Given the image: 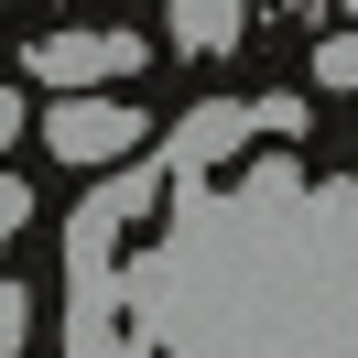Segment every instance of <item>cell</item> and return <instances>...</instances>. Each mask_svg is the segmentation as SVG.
Instances as JSON below:
<instances>
[{
  "label": "cell",
  "mask_w": 358,
  "mask_h": 358,
  "mask_svg": "<svg viewBox=\"0 0 358 358\" xmlns=\"http://www.w3.org/2000/svg\"><path fill=\"white\" fill-rule=\"evenodd\" d=\"M22 66L44 76V87L87 98V87H109V76H131V66H141V33H44Z\"/></svg>",
  "instance_id": "6da1fadb"
},
{
  "label": "cell",
  "mask_w": 358,
  "mask_h": 358,
  "mask_svg": "<svg viewBox=\"0 0 358 358\" xmlns=\"http://www.w3.org/2000/svg\"><path fill=\"white\" fill-rule=\"evenodd\" d=\"M44 141H55L66 163H120V152L152 141V120H141L131 98H66V109L44 120Z\"/></svg>",
  "instance_id": "7a4b0ae2"
},
{
  "label": "cell",
  "mask_w": 358,
  "mask_h": 358,
  "mask_svg": "<svg viewBox=\"0 0 358 358\" xmlns=\"http://www.w3.org/2000/svg\"><path fill=\"white\" fill-rule=\"evenodd\" d=\"M239 22H250L239 0H174V44H185V55H228Z\"/></svg>",
  "instance_id": "3957f363"
},
{
  "label": "cell",
  "mask_w": 358,
  "mask_h": 358,
  "mask_svg": "<svg viewBox=\"0 0 358 358\" xmlns=\"http://www.w3.org/2000/svg\"><path fill=\"white\" fill-rule=\"evenodd\" d=\"M315 87H358V33H326L315 44Z\"/></svg>",
  "instance_id": "277c9868"
},
{
  "label": "cell",
  "mask_w": 358,
  "mask_h": 358,
  "mask_svg": "<svg viewBox=\"0 0 358 358\" xmlns=\"http://www.w3.org/2000/svg\"><path fill=\"white\" fill-rule=\"evenodd\" d=\"M348 22H358V0H348Z\"/></svg>",
  "instance_id": "5b68a950"
}]
</instances>
